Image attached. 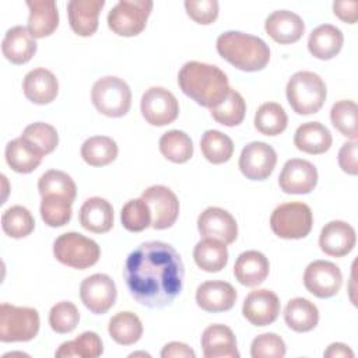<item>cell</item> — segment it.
<instances>
[{"mask_svg": "<svg viewBox=\"0 0 358 358\" xmlns=\"http://www.w3.org/2000/svg\"><path fill=\"white\" fill-rule=\"evenodd\" d=\"M123 275L130 295L140 305L158 309L171 305L180 294L185 266L172 245L150 241L127 256Z\"/></svg>", "mask_w": 358, "mask_h": 358, "instance_id": "1", "label": "cell"}, {"mask_svg": "<svg viewBox=\"0 0 358 358\" xmlns=\"http://www.w3.org/2000/svg\"><path fill=\"white\" fill-rule=\"evenodd\" d=\"M179 88L200 106L214 109L229 92L227 74L217 66L201 62H186L178 74Z\"/></svg>", "mask_w": 358, "mask_h": 358, "instance_id": "2", "label": "cell"}, {"mask_svg": "<svg viewBox=\"0 0 358 358\" xmlns=\"http://www.w3.org/2000/svg\"><path fill=\"white\" fill-rule=\"evenodd\" d=\"M217 52L242 71L263 70L270 62V48L259 36L241 31H227L217 38Z\"/></svg>", "mask_w": 358, "mask_h": 358, "instance_id": "3", "label": "cell"}, {"mask_svg": "<svg viewBox=\"0 0 358 358\" xmlns=\"http://www.w3.org/2000/svg\"><path fill=\"white\" fill-rule=\"evenodd\" d=\"M288 103L298 115H312L322 109L327 90L324 81L313 71H296L285 88Z\"/></svg>", "mask_w": 358, "mask_h": 358, "instance_id": "4", "label": "cell"}, {"mask_svg": "<svg viewBox=\"0 0 358 358\" xmlns=\"http://www.w3.org/2000/svg\"><path fill=\"white\" fill-rule=\"evenodd\" d=\"M91 99L99 113L108 117H120L131 106V91L124 80L106 76L94 83Z\"/></svg>", "mask_w": 358, "mask_h": 358, "instance_id": "5", "label": "cell"}, {"mask_svg": "<svg viewBox=\"0 0 358 358\" xmlns=\"http://www.w3.org/2000/svg\"><path fill=\"white\" fill-rule=\"evenodd\" d=\"M53 255L64 266L85 270L99 260L101 249L95 241L78 232H66L53 242Z\"/></svg>", "mask_w": 358, "mask_h": 358, "instance_id": "6", "label": "cell"}, {"mask_svg": "<svg viewBox=\"0 0 358 358\" xmlns=\"http://www.w3.org/2000/svg\"><path fill=\"white\" fill-rule=\"evenodd\" d=\"M313 225L312 210L302 201L282 203L270 217L271 231L282 239H302L309 235Z\"/></svg>", "mask_w": 358, "mask_h": 358, "instance_id": "7", "label": "cell"}, {"mask_svg": "<svg viewBox=\"0 0 358 358\" xmlns=\"http://www.w3.org/2000/svg\"><path fill=\"white\" fill-rule=\"evenodd\" d=\"M39 324V313L36 309L6 302L0 305V341H29L36 337Z\"/></svg>", "mask_w": 358, "mask_h": 358, "instance_id": "8", "label": "cell"}, {"mask_svg": "<svg viewBox=\"0 0 358 358\" xmlns=\"http://www.w3.org/2000/svg\"><path fill=\"white\" fill-rule=\"evenodd\" d=\"M152 6L151 0H119L108 14L109 29L126 38L141 34Z\"/></svg>", "mask_w": 358, "mask_h": 358, "instance_id": "9", "label": "cell"}, {"mask_svg": "<svg viewBox=\"0 0 358 358\" xmlns=\"http://www.w3.org/2000/svg\"><path fill=\"white\" fill-rule=\"evenodd\" d=\"M141 115L151 126H166L176 120L179 103L175 95L162 87L145 90L140 102Z\"/></svg>", "mask_w": 358, "mask_h": 358, "instance_id": "10", "label": "cell"}, {"mask_svg": "<svg viewBox=\"0 0 358 358\" xmlns=\"http://www.w3.org/2000/svg\"><path fill=\"white\" fill-rule=\"evenodd\" d=\"M141 199L148 204L151 211V227L154 229L171 228L179 215V200L176 194L164 185L147 187Z\"/></svg>", "mask_w": 358, "mask_h": 358, "instance_id": "11", "label": "cell"}, {"mask_svg": "<svg viewBox=\"0 0 358 358\" xmlns=\"http://www.w3.org/2000/svg\"><path fill=\"white\" fill-rule=\"evenodd\" d=\"M116 296V284L108 274L95 273L81 281V302L95 315L106 313L115 305Z\"/></svg>", "mask_w": 358, "mask_h": 358, "instance_id": "12", "label": "cell"}, {"mask_svg": "<svg viewBox=\"0 0 358 358\" xmlns=\"http://www.w3.org/2000/svg\"><path fill=\"white\" fill-rule=\"evenodd\" d=\"M343 284V274L338 266L327 260L309 263L303 273V285L315 296L326 299L334 296Z\"/></svg>", "mask_w": 358, "mask_h": 358, "instance_id": "13", "label": "cell"}, {"mask_svg": "<svg viewBox=\"0 0 358 358\" xmlns=\"http://www.w3.org/2000/svg\"><path fill=\"white\" fill-rule=\"evenodd\" d=\"M277 164L275 150L263 141L246 144L239 155V169L250 180L267 179Z\"/></svg>", "mask_w": 358, "mask_h": 358, "instance_id": "14", "label": "cell"}, {"mask_svg": "<svg viewBox=\"0 0 358 358\" xmlns=\"http://www.w3.org/2000/svg\"><path fill=\"white\" fill-rule=\"evenodd\" d=\"M278 185L284 193L308 194L317 185V169L306 159H288L278 176Z\"/></svg>", "mask_w": 358, "mask_h": 358, "instance_id": "15", "label": "cell"}, {"mask_svg": "<svg viewBox=\"0 0 358 358\" xmlns=\"http://www.w3.org/2000/svg\"><path fill=\"white\" fill-rule=\"evenodd\" d=\"M280 299L275 292L262 288L248 294L242 305V313L253 326L263 327L277 320L280 315Z\"/></svg>", "mask_w": 358, "mask_h": 358, "instance_id": "16", "label": "cell"}, {"mask_svg": "<svg viewBox=\"0 0 358 358\" xmlns=\"http://www.w3.org/2000/svg\"><path fill=\"white\" fill-rule=\"evenodd\" d=\"M197 229L203 238H214L225 245L238 238V224L231 213L221 207H208L197 218Z\"/></svg>", "mask_w": 358, "mask_h": 358, "instance_id": "17", "label": "cell"}, {"mask_svg": "<svg viewBox=\"0 0 358 358\" xmlns=\"http://www.w3.org/2000/svg\"><path fill=\"white\" fill-rule=\"evenodd\" d=\"M357 243L355 229L345 221L334 220L327 222L319 235V246L322 252L333 257L348 255Z\"/></svg>", "mask_w": 358, "mask_h": 358, "instance_id": "18", "label": "cell"}, {"mask_svg": "<svg viewBox=\"0 0 358 358\" xmlns=\"http://www.w3.org/2000/svg\"><path fill=\"white\" fill-rule=\"evenodd\" d=\"M238 298L232 284L221 280L206 281L196 289V302L206 312L218 313L232 309Z\"/></svg>", "mask_w": 358, "mask_h": 358, "instance_id": "19", "label": "cell"}, {"mask_svg": "<svg viewBox=\"0 0 358 358\" xmlns=\"http://www.w3.org/2000/svg\"><path fill=\"white\" fill-rule=\"evenodd\" d=\"M264 29L273 41L281 45H288L298 42L302 38L305 32V22L292 11L277 10L266 18Z\"/></svg>", "mask_w": 358, "mask_h": 358, "instance_id": "20", "label": "cell"}, {"mask_svg": "<svg viewBox=\"0 0 358 358\" xmlns=\"http://www.w3.org/2000/svg\"><path fill=\"white\" fill-rule=\"evenodd\" d=\"M22 91L28 101L36 105H48L57 96L59 81L50 70L38 67L25 74Z\"/></svg>", "mask_w": 358, "mask_h": 358, "instance_id": "21", "label": "cell"}, {"mask_svg": "<svg viewBox=\"0 0 358 358\" xmlns=\"http://www.w3.org/2000/svg\"><path fill=\"white\" fill-rule=\"evenodd\" d=\"M201 348L206 358H239L236 337L225 324H210L201 334Z\"/></svg>", "mask_w": 358, "mask_h": 358, "instance_id": "22", "label": "cell"}, {"mask_svg": "<svg viewBox=\"0 0 358 358\" xmlns=\"http://www.w3.org/2000/svg\"><path fill=\"white\" fill-rule=\"evenodd\" d=\"M105 0H70L67 3L69 22L78 36H91L98 29V18Z\"/></svg>", "mask_w": 358, "mask_h": 358, "instance_id": "23", "label": "cell"}, {"mask_svg": "<svg viewBox=\"0 0 358 358\" xmlns=\"http://www.w3.org/2000/svg\"><path fill=\"white\" fill-rule=\"evenodd\" d=\"M36 41L27 27L17 25L10 28L1 42L4 57L14 64L28 63L36 53Z\"/></svg>", "mask_w": 358, "mask_h": 358, "instance_id": "24", "label": "cell"}, {"mask_svg": "<svg viewBox=\"0 0 358 358\" xmlns=\"http://www.w3.org/2000/svg\"><path fill=\"white\" fill-rule=\"evenodd\" d=\"M268 273V259L259 250H246L241 253L234 266L235 278L245 287L260 285L267 278Z\"/></svg>", "mask_w": 358, "mask_h": 358, "instance_id": "25", "label": "cell"}, {"mask_svg": "<svg viewBox=\"0 0 358 358\" xmlns=\"http://www.w3.org/2000/svg\"><path fill=\"white\" fill-rule=\"evenodd\" d=\"M113 207L102 197L87 199L80 208V224L94 234H105L113 227Z\"/></svg>", "mask_w": 358, "mask_h": 358, "instance_id": "26", "label": "cell"}, {"mask_svg": "<svg viewBox=\"0 0 358 358\" xmlns=\"http://www.w3.org/2000/svg\"><path fill=\"white\" fill-rule=\"evenodd\" d=\"M28 31L34 38L52 35L59 25V11L53 0H28Z\"/></svg>", "mask_w": 358, "mask_h": 358, "instance_id": "27", "label": "cell"}, {"mask_svg": "<svg viewBox=\"0 0 358 358\" xmlns=\"http://www.w3.org/2000/svg\"><path fill=\"white\" fill-rule=\"evenodd\" d=\"M343 43V32L331 24L316 27L308 38V49L310 55L320 60H330L336 57L340 53Z\"/></svg>", "mask_w": 358, "mask_h": 358, "instance_id": "28", "label": "cell"}, {"mask_svg": "<svg viewBox=\"0 0 358 358\" xmlns=\"http://www.w3.org/2000/svg\"><path fill=\"white\" fill-rule=\"evenodd\" d=\"M333 137L330 130L320 122L302 123L294 134L295 147L306 154L319 155L331 147Z\"/></svg>", "mask_w": 358, "mask_h": 358, "instance_id": "29", "label": "cell"}, {"mask_svg": "<svg viewBox=\"0 0 358 358\" xmlns=\"http://www.w3.org/2000/svg\"><path fill=\"white\" fill-rule=\"evenodd\" d=\"M287 326L296 333L313 330L319 323V310L313 302L305 298H292L284 309Z\"/></svg>", "mask_w": 358, "mask_h": 358, "instance_id": "30", "label": "cell"}, {"mask_svg": "<svg viewBox=\"0 0 358 358\" xmlns=\"http://www.w3.org/2000/svg\"><path fill=\"white\" fill-rule=\"evenodd\" d=\"M4 155L8 166L18 173H31L41 165L43 158V155L22 137L11 140L6 145Z\"/></svg>", "mask_w": 358, "mask_h": 358, "instance_id": "31", "label": "cell"}, {"mask_svg": "<svg viewBox=\"0 0 358 358\" xmlns=\"http://www.w3.org/2000/svg\"><path fill=\"white\" fill-rule=\"evenodd\" d=\"M196 264L207 273H218L228 263L227 245L214 238H203L193 249Z\"/></svg>", "mask_w": 358, "mask_h": 358, "instance_id": "32", "label": "cell"}, {"mask_svg": "<svg viewBox=\"0 0 358 358\" xmlns=\"http://www.w3.org/2000/svg\"><path fill=\"white\" fill-rule=\"evenodd\" d=\"M108 331L120 345L136 344L143 336V323L133 312H119L109 320Z\"/></svg>", "mask_w": 358, "mask_h": 358, "instance_id": "33", "label": "cell"}, {"mask_svg": "<svg viewBox=\"0 0 358 358\" xmlns=\"http://www.w3.org/2000/svg\"><path fill=\"white\" fill-rule=\"evenodd\" d=\"M119 148L113 138L108 136H94L81 145V157L91 166H105L113 162Z\"/></svg>", "mask_w": 358, "mask_h": 358, "instance_id": "34", "label": "cell"}, {"mask_svg": "<svg viewBox=\"0 0 358 358\" xmlns=\"http://www.w3.org/2000/svg\"><path fill=\"white\" fill-rule=\"evenodd\" d=\"M103 345L101 337L94 331H84L71 341H64L56 350V358H96L102 355Z\"/></svg>", "mask_w": 358, "mask_h": 358, "instance_id": "35", "label": "cell"}, {"mask_svg": "<svg viewBox=\"0 0 358 358\" xmlns=\"http://www.w3.org/2000/svg\"><path fill=\"white\" fill-rule=\"evenodd\" d=\"M288 124V116L284 108L277 102L262 103L255 115V127L264 136H278Z\"/></svg>", "mask_w": 358, "mask_h": 358, "instance_id": "36", "label": "cell"}, {"mask_svg": "<svg viewBox=\"0 0 358 358\" xmlns=\"http://www.w3.org/2000/svg\"><path fill=\"white\" fill-rule=\"evenodd\" d=\"M161 154L173 164H185L193 157V143L182 130H169L159 138Z\"/></svg>", "mask_w": 358, "mask_h": 358, "instance_id": "37", "label": "cell"}, {"mask_svg": "<svg viewBox=\"0 0 358 358\" xmlns=\"http://www.w3.org/2000/svg\"><path fill=\"white\" fill-rule=\"evenodd\" d=\"M200 150L208 162L218 165L231 159L234 154V143L220 130H207L201 136Z\"/></svg>", "mask_w": 358, "mask_h": 358, "instance_id": "38", "label": "cell"}, {"mask_svg": "<svg viewBox=\"0 0 358 358\" xmlns=\"http://www.w3.org/2000/svg\"><path fill=\"white\" fill-rule=\"evenodd\" d=\"M38 190L42 197L48 194H56L74 201L77 196V187L70 175L63 171L49 169L38 180Z\"/></svg>", "mask_w": 358, "mask_h": 358, "instance_id": "39", "label": "cell"}, {"mask_svg": "<svg viewBox=\"0 0 358 358\" xmlns=\"http://www.w3.org/2000/svg\"><path fill=\"white\" fill-rule=\"evenodd\" d=\"M210 113L217 123L234 127L243 122L246 113V103L243 96L238 91L229 88L227 98L217 108L210 109Z\"/></svg>", "mask_w": 358, "mask_h": 358, "instance_id": "40", "label": "cell"}, {"mask_svg": "<svg viewBox=\"0 0 358 358\" xmlns=\"http://www.w3.org/2000/svg\"><path fill=\"white\" fill-rule=\"evenodd\" d=\"M1 228L10 238L21 239L34 231L35 220L27 207L13 206L3 213Z\"/></svg>", "mask_w": 358, "mask_h": 358, "instance_id": "41", "label": "cell"}, {"mask_svg": "<svg viewBox=\"0 0 358 358\" xmlns=\"http://www.w3.org/2000/svg\"><path fill=\"white\" fill-rule=\"evenodd\" d=\"M71 201L56 194H48L41 201V217L52 228L63 227L71 220Z\"/></svg>", "mask_w": 358, "mask_h": 358, "instance_id": "42", "label": "cell"}, {"mask_svg": "<svg viewBox=\"0 0 358 358\" xmlns=\"http://www.w3.org/2000/svg\"><path fill=\"white\" fill-rule=\"evenodd\" d=\"M357 103L351 99H341L331 106L330 120L343 136L357 141Z\"/></svg>", "mask_w": 358, "mask_h": 358, "instance_id": "43", "label": "cell"}, {"mask_svg": "<svg viewBox=\"0 0 358 358\" xmlns=\"http://www.w3.org/2000/svg\"><path fill=\"white\" fill-rule=\"evenodd\" d=\"M21 137L32 144L42 155L53 152L59 144L57 130L52 124L43 122H36L27 126Z\"/></svg>", "mask_w": 358, "mask_h": 358, "instance_id": "44", "label": "cell"}, {"mask_svg": "<svg viewBox=\"0 0 358 358\" xmlns=\"http://www.w3.org/2000/svg\"><path fill=\"white\" fill-rule=\"evenodd\" d=\"M123 227L130 232H141L151 225V211L143 199H131L120 213Z\"/></svg>", "mask_w": 358, "mask_h": 358, "instance_id": "45", "label": "cell"}, {"mask_svg": "<svg viewBox=\"0 0 358 358\" xmlns=\"http://www.w3.org/2000/svg\"><path fill=\"white\" fill-rule=\"evenodd\" d=\"M80 322V312L70 301H60L49 312V324L59 334L71 333Z\"/></svg>", "mask_w": 358, "mask_h": 358, "instance_id": "46", "label": "cell"}, {"mask_svg": "<svg viewBox=\"0 0 358 358\" xmlns=\"http://www.w3.org/2000/svg\"><path fill=\"white\" fill-rule=\"evenodd\" d=\"M285 352V343L275 333L259 334L253 338L250 345L252 358H282Z\"/></svg>", "mask_w": 358, "mask_h": 358, "instance_id": "47", "label": "cell"}, {"mask_svg": "<svg viewBox=\"0 0 358 358\" xmlns=\"http://www.w3.org/2000/svg\"><path fill=\"white\" fill-rule=\"evenodd\" d=\"M185 8L187 15L200 25H210L218 17L217 0H186Z\"/></svg>", "mask_w": 358, "mask_h": 358, "instance_id": "48", "label": "cell"}, {"mask_svg": "<svg viewBox=\"0 0 358 358\" xmlns=\"http://www.w3.org/2000/svg\"><path fill=\"white\" fill-rule=\"evenodd\" d=\"M338 165L340 168L348 175L358 173V164H357V141L351 140L341 145L338 151Z\"/></svg>", "mask_w": 358, "mask_h": 358, "instance_id": "49", "label": "cell"}, {"mask_svg": "<svg viewBox=\"0 0 358 358\" xmlns=\"http://www.w3.org/2000/svg\"><path fill=\"white\" fill-rule=\"evenodd\" d=\"M358 1L357 0H343L333 3L334 14L347 24H355L358 18Z\"/></svg>", "mask_w": 358, "mask_h": 358, "instance_id": "50", "label": "cell"}, {"mask_svg": "<svg viewBox=\"0 0 358 358\" xmlns=\"http://www.w3.org/2000/svg\"><path fill=\"white\" fill-rule=\"evenodd\" d=\"M162 358H194L196 352L185 343L171 341L161 351Z\"/></svg>", "mask_w": 358, "mask_h": 358, "instance_id": "51", "label": "cell"}, {"mask_svg": "<svg viewBox=\"0 0 358 358\" xmlns=\"http://www.w3.org/2000/svg\"><path fill=\"white\" fill-rule=\"evenodd\" d=\"M327 358H354L352 350L343 343H333L323 354Z\"/></svg>", "mask_w": 358, "mask_h": 358, "instance_id": "52", "label": "cell"}, {"mask_svg": "<svg viewBox=\"0 0 358 358\" xmlns=\"http://www.w3.org/2000/svg\"><path fill=\"white\" fill-rule=\"evenodd\" d=\"M137 355H145V357H150V354H145V352H133V354H130V357H137Z\"/></svg>", "mask_w": 358, "mask_h": 358, "instance_id": "53", "label": "cell"}]
</instances>
